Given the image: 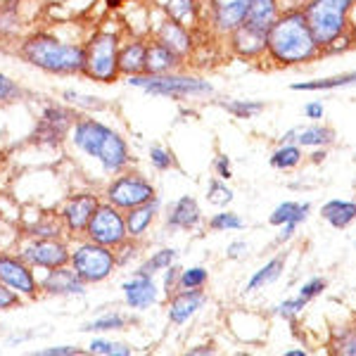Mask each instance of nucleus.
Wrapping results in <instances>:
<instances>
[{"mask_svg":"<svg viewBox=\"0 0 356 356\" xmlns=\"http://www.w3.org/2000/svg\"><path fill=\"white\" fill-rule=\"evenodd\" d=\"M266 50L280 65H300L316 57L318 43L307 24L304 13L278 17L266 31Z\"/></svg>","mask_w":356,"mask_h":356,"instance_id":"obj_1","label":"nucleus"},{"mask_svg":"<svg viewBox=\"0 0 356 356\" xmlns=\"http://www.w3.org/2000/svg\"><path fill=\"white\" fill-rule=\"evenodd\" d=\"M74 145L88 157L97 159L107 174H119L129 166V147L126 140L110 126L95 119H79L72 126Z\"/></svg>","mask_w":356,"mask_h":356,"instance_id":"obj_2","label":"nucleus"},{"mask_svg":"<svg viewBox=\"0 0 356 356\" xmlns=\"http://www.w3.org/2000/svg\"><path fill=\"white\" fill-rule=\"evenodd\" d=\"M22 57L29 65L45 69L50 74H76L83 72L86 50L79 43H62L50 33H36L22 43Z\"/></svg>","mask_w":356,"mask_h":356,"instance_id":"obj_3","label":"nucleus"},{"mask_svg":"<svg viewBox=\"0 0 356 356\" xmlns=\"http://www.w3.org/2000/svg\"><path fill=\"white\" fill-rule=\"evenodd\" d=\"M354 0H312L304 10L307 24L312 29L318 48H328L347 29V15Z\"/></svg>","mask_w":356,"mask_h":356,"instance_id":"obj_4","label":"nucleus"},{"mask_svg":"<svg viewBox=\"0 0 356 356\" xmlns=\"http://www.w3.org/2000/svg\"><path fill=\"white\" fill-rule=\"evenodd\" d=\"M83 74L93 81L112 83L119 76V36L100 31L83 45Z\"/></svg>","mask_w":356,"mask_h":356,"instance_id":"obj_5","label":"nucleus"},{"mask_svg":"<svg viewBox=\"0 0 356 356\" xmlns=\"http://www.w3.org/2000/svg\"><path fill=\"white\" fill-rule=\"evenodd\" d=\"M129 86L143 88L145 93L164 97H186V95H211L214 88L202 79L178 76V74H134L129 76Z\"/></svg>","mask_w":356,"mask_h":356,"instance_id":"obj_6","label":"nucleus"},{"mask_svg":"<svg viewBox=\"0 0 356 356\" xmlns=\"http://www.w3.org/2000/svg\"><path fill=\"white\" fill-rule=\"evenodd\" d=\"M69 264H72V268L83 283H100V280H105L114 271L117 259H114L112 247L97 245L93 240H88V243L79 245L72 252Z\"/></svg>","mask_w":356,"mask_h":356,"instance_id":"obj_7","label":"nucleus"},{"mask_svg":"<svg viewBox=\"0 0 356 356\" xmlns=\"http://www.w3.org/2000/svg\"><path fill=\"white\" fill-rule=\"evenodd\" d=\"M88 240H93L97 245L105 247H119L126 243L129 233H126V221L124 214L114 204H97L93 219H90L88 228H86Z\"/></svg>","mask_w":356,"mask_h":356,"instance_id":"obj_8","label":"nucleus"},{"mask_svg":"<svg viewBox=\"0 0 356 356\" xmlns=\"http://www.w3.org/2000/svg\"><path fill=\"white\" fill-rule=\"evenodd\" d=\"M157 197L152 183L140 176H119L107 188V202L117 209H134L138 204H145Z\"/></svg>","mask_w":356,"mask_h":356,"instance_id":"obj_9","label":"nucleus"},{"mask_svg":"<svg viewBox=\"0 0 356 356\" xmlns=\"http://www.w3.org/2000/svg\"><path fill=\"white\" fill-rule=\"evenodd\" d=\"M19 257L24 259L29 266L38 268H55L69 264L72 252L67 250L65 243H60L57 238H33L31 243L22 247Z\"/></svg>","mask_w":356,"mask_h":356,"instance_id":"obj_10","label":"nucleus"},{"mask_svg":"<svg viewBox=\"0 0 356 356\" xmlns=\"http://www.w3.org/2000/svg\"><path fill=\"white\" fill-rule=\"evenodd\" d=\"M0 283H5L8 288L24 297H36L38 295V280L33 275L31 266L22 259V257H10L0 254Z\"/></svg>","mask_w":356,"mask_h":356,"instance_id":"obj_11","label":"nucleus"},{"mask_svg":"<svg viewBox=\"0 0 356 356\" xmlns=\"http://www.w3.org/2000/svg\"><path fill=\"white\" fill-rule=\"evenodd\" d=\"M72 126L74 119L67 110H62V107H45L33 138L38 143H45V145H60L62 138H65V134Z\"/></svg>","mask_w":356,"mask_h":356,"instance_id":"obj_12","label":"nucleus"},{"mask_svg":"<svg viewBox=\"0 0 356 356\" xmlns=\"http://www.w3.org/2000/svg\"><path fill=\"white\" fill-rule=\"evenodd\" d=\"M97 197L90 193H81L76 197H72L62 209V219H65L67 228L72 233H86L90 219H93L95 209H97Z\"/></svg>","mask_w":356,"mask_h":356,"instance_id":"obj_13","label":"nucleus"},{"mask_svg":"<svg viewBox=\"0 0 356 356\" xmlns=\"http://www.w3.org/2000/svg\"><path fill=\"white\" fill-rule=\"evenodd\" d=\"M124 300L131 309H147L157 302V285H154L152 275L136 271L134 278L124 283Z\"/></svg>","mask_w":356,"mask_h":356,"instance_id":"obj_14","label":"nucleus"},{"mask_svg":"<svg viewBox=\"0 0 356 356\" xmlns=\"http://www.w3.org/2000/svg\"><path fill=\"white\" fill-rule=\"evenodd\" d=\"M231 45L238 55L257 57L266 50V31L243 22V24H238L231 31Z\"/></svg>","mask_w":356,"mask_h":356,"instance_id":"obj_15","label":"nucleus"},{"mask_svg":"<svg viewBox=\"0 0 356 356\" xmlns=\"http://www.w3.org/2000/svg\"><path fill=\"white\" fill-rule=\"evenodd\" d=\"M43 290H48L50 295H83V280L79 278L74 268L55 266L48 268V275L43 278Z\"/></svg>","mask_w":356,"mask_h":356,"instance_id":"obj_16","label":"nucleus"},{"mask_svg":"<svg viewBox=\"0 0 356 356\" xmlns=\"http://www.w3.org/2000/svg\"><path fill=\"white\" fill-rule=\"evenodd\" d=\"M250 0H211V19L219 31H233L243 24Z\"/></svg>","mask_w":356,"mask_h":356,"instance_id":"obj_17","label":"nucleus"},{"mask_svg":"<svg viewBox=\"0 0 356 356\" xmlns=\"http://www.w3.org/2000/svg\"><path fill=\"white\" fill-rule=\"evenodd\" d=\"M204 295L200 290H176L169 297V321L176 325L186 323L191 316L197 314V309H202Z\"/></svg>","mask_w":356,"mask_h":356,"instance_id":"obj_18","label":"nucleus"},{"mask_svg":"<svg viewBox=\"0 0 356 356\" xmlns=\"http://www.w3.org/2000/svg\"><path fill=\"white\" fill-rule=\"evenodd\" d=\"M157 43L166 45V48H169L171 53H176L178 57H186L193 48V38H191V33H188V26L178 24V22L169 19V17H166L157 29Z\"/></svg>","mask_w":356,"mask_h":356,"instance_id":"obj_19","label":"nucleus"},{"mask_svg":"<svg viewBox=\"0 0 356 356\" xmlns=\"http://www.w3.org/2000/svg\"><path fill=\"white\" fill-rule=\"evenodd\" d=\"M157 211H159L157 197L145 204H138L134 209H126L124 221H126V233H129V238H140V235L150 228V223L154 221Z\"/></svg>","mask_w":356,"mask_h":356,"instance_id":"obj_20","label":"nucleus"},{"mask_svg":"<svg viewBox=\"0 0 356 356\" xmlns=\"http://www.w3.org/2000/svg\"><path fill=\"white\" fill-rule=\"evenodd\" d=\"M200 219H202V211H200L195 197L183 195L181 200H176V204H174V209H171L169 221L166 223H169L171 228H186V231H191V228L197 226Z\"/></svg>","mask_w":356,"mask_h":356,"instance_id":"obj_21","label":"nucleus"},{"mask_svg":"<svg viewBox=\"0 0 356 356\" xmlns=\"http://www.w3.org/2000/svg\"><path fill=\"white\" fill-rule=\"evenodd\" d=\"M275 19H278V3L275 0H250L243 22L261 29V31H268Z\"/></svg>","mask_w":356,"mask_h":356,"instance_id":"obj_22","label":"nucleus"},{"mask_svg":"<svg viewBox=\"0 0 356 356\" xmlns=\"http://www.w3.org/2000/svg\"><path fill=\"white\" fill-rule=\"evenodd\" d=\"M178 65V55L171 53L166 45L154 41L145 50V72L143 74H169Z\"/></svg>","mask_w":356,"mask_h":356,"instance_id":"obj_23","label":"nucleus"},{"mask_svg":"<svg viewBox=\"0 0 356 356\" xmlns=\"http://www.w3.org/2000/svg\"><path fill=\"white\" fill-rule=\"evenodd\" d=\"M145 50L147 45L140 41H131L119 48V74L134 76V74L145 72Z\"/></svg>","mask_w":356,"mask_h":356,"instance_id":"obj_24","label":"nucleus"},{"mask_svg":"<svg viewBox=\"0 0 356 356\" xmlns=\"http://www.w3.org/2000/svg\"><path fill=\"white\" fill-rule=\"evenodd\" d=\"M332 134L330 129L325 126H309V129H295L290 131L288 136H283V143H297V145H304V147H318V145H328L332 143Z\"/></svg>","mask_w":356,"mask_h":356,"instance_id":"obj_25","label":"nucleus"},{"mask_svg":"<svg viewBox=\"0 0 356 356\" xmlns=\"http://www.w3.org/2000/svg\"><path fill=\"white\" fill-rule=\"evenodd\" d=\"M323 219L330 223L332 228H347L349 223L356 219V202H347V200H330L321 209Z\"/></svg>","mask_w":356,"mask_h":356,"instance_id":"obj_26","label":"nucleus"},{"mask_svg":"<svg viewBox=\"0 0 356 356\" xmlns=\"http://www.w3.org/2000/svg\"><path fill=\"white\" fill-rule=\"evenodd\" d=\"M164 13L169 19L183 26H193L197 22L200 0H164Z\"/></svg>","mask_w":356,"mask_h":356,"instance_id":"obj_27","label":"nucleus"},{"mask_svg":"<svg viewBox=\"0 0 356 356\" xmlns=\"http://www.w3.org/2000/svg\"><path fill=\"white\" fill-rule=\"evenodd\" d=\"M309 202H283V204H278L275 207V211L271 214V221L273 226H283V223H302L304 219H307V214H309Z\"/></svg>","mask_w":356,"mask_h":356,"instance_id":"obj_28","label":"nucleus"},{"mask_svg":"<svg viewBox=\"0 0 356 356\" xmlns=\"http://www.w3.org/2000/svg\"><path fill=\"white\" fill-rule=\"evenodd\" d=\"M356 83V72L352 74H340L332 79H318V81H304V83H292V90H332V88H344V86Z\"/></svg>","mask_w":356,"mask_h":356,"instance_id":"obj_29","label":"nucleus"},{"mask_svg":"<svg viewBox=\"0 0 356 356\" xmlns=\"http://www.w3.org/2000/svg\"><path fill=\"white\" fill-rule=\"evenodd\" d=\"M283 273V259L280 257H275V259H271L266 264V266H261L259 271H257L254 275H252V280L247 283V292H252V290H259L264 288V285H268V283H273L278 275Z\"/></svg>","mask_w":356,"mask_h":356,"instance_id":"obj_30","label":"nucleus"},{"mask_svg":"<svg viewBox=\"0 0 356 356\" xmlns=\"http://www.w3.org/2000/svg\"><path fill=\"white\" fill-rule=\"evenodd\" d=\"M176 257H178V252H176V250H171V247H164V250L154 252V254H152L145 264H143V266L138 268V271H140V273H147V275H154V273L164 271V268H169L171 264L176 261Z\"/></svg>","mask_w":356,"mask_h":356,"instance_id":"obj_31","label":"nucleus"},{"mask_svg":"<svg viewBox=\"0 0 356 356\" xmlns=\"http://www.w3.org/2000/svg\"><path fill=\"white\" fill-rule=\"evenodd\" d=\"M300 162H302V150L297 145H288V143H285L280 150H275L273 157H271V166H275V169H283V171L292 169V166H297Z\"/></svg>","mask_w":356,"mask_h":356,"instance_id":"obj_32","label":"nucleus"},{"mask_svg":"<svg viewBox=\"0 0 356 356\" xmlns=\"http://www.w3.org/2000/svg\"><path fill=\"white\" fill-rule=\"evenodd\" d=\"M223 110H228L235 114L238 119H252L254 114H259L264 110V102L259 100H231V102H221Z\"/></svg>","mask_w":356,"mask_h":356,"instance_id":"obj_33","label":"nucleus"},{"mask_svg":"<svg viewBox=\"0 0 356 356\" xmlns=\"http://www.w3.org/2000/svg\"><path fill=\"white\" fill-rule=\"evenodd\" d=\"M207 280H209L207 268L195 266V268H188V271H181V275H178V288L181 290H200L207 285Z\"/></svg>","mask_w":356,"mask_h":356,"instance_id":"obj_34","label":"nucleus"},{"mask_svg":"<svg viewBox=\"0 0 356 356\" xmlns=\"http://www.w3.org/2000/svg\"><path fill=\"white\" fill-rule=\"evenodd\" d=\"M90 354H102V356H129L131 349L126 344H117L110 340H93L88 344Z\"/></svg>","mask_w":356,"mask_h":356,"instance_id":"obj_35","label":"nucleus"},{"mask_svg":"<svg viewBox=\"0 0 356 356\" xmlns=\"http://www.w3.org/2000/svg\"><path fill=\"white\" fill-rule=\"evenodd\" d=\"M65 100H69L72 105L76 107H83V110H105V102L100 100V97H93V95H83V93H76V90H65L62 93Z\"/></svg>","mask_w":356,"mask_h":356,"instance_id":"obj_36","label":"nucleus"},{"mask_svg":"<svg viewBox=\"0 0 356 356\" xmlns=\"http://www.w3.org/2000/svg\"><path fill=\"white\" fill-rule=\"evenodd\" d=\"M209 228L211 231H240L243 228V219L235 211H223V214H216L209 221Z\"/></svg>","mask_w":356,"mask_h":356,"instance_id":"obj_37","label":"nucleus"},{"mask_svg":"<svg viewBox=\"0 0 356 356\" xmlns=\"http://www.w3.org/2000/svg\"><path fill=\"white\" fill-rule=\"evenodd\" d=\"M126 325V318L122 314H107V316H100L95 318L93 323L83 325V330H122Z\"/></svg>","mask_w":356,"mask_h":356,"instance_id":"obj_38","label":"nucleus"},{"mask_svg":"<svg viewBox=\"0 0 356 356\" xmlns=\"http://www.w3.org/2000/svg\"><path fill=\"white\" fill-rule=\"evenodd\" d=\"M207 197H209V202H211V204L223 207V204H228V202L233 200V191L226 186V183L211 181V183H209V191H207Z\"/></svg>","mask_w":356,"mask_h":356,"instance_id":"obj_39","label":"nucleus"},{"mask_svg":"<svg viewBox=\"0 0 356 356\" xmlns=\"http://www.w3.org/2000/svg\"><path fill=\"white\" fill-rule=\"evenodd\" d=\"M150 162H152L154 169H159V171H166V169H171V166H174L171 154L166 152L164 147H159V145L150 147Z\"/></svg>","mask_w":356,"mask_h":356,"instance_id":"obj_40","label":"nucleus"},{"mask_svg":"<svg viewBox=\"0 0 356 356\" xmlns=\"http://www.w3.org/2000/svg\"><path fill=\"white\" fill-rule=\"evenodd\" d=\"M19 292H15L13 288H8L5 283H0V312H5V309H15L17 304H19Z\"/></svg>","mask_w":356,"mask_h":356,"instance_id":"obj_41","label":"nucleus"},{"mask_svg":"<svg viewBox=\"0 0 356 356\" xmlns=\"http://www.w3.org/2000/svg\"><path fill=\"white\" fill-rule=\"evenodd\" d=\"M304 307H307V300H302V297H297V300H288V302L280 304V307H278V314L283 316V318L292 321L297 314L302 312Z\"/></svg>","mask_w":356,"mask_h":356,"instance_id":"obj_42","label":"nucleus"},{"mask_svg":"<svg viewBox=\"0 0 356 356\" xmlns=\"http://www.w3.org/2000/svg\"><path fill=\"white\" fill-rule=\"evenodd\" d=\"M178 275H181V268L174 266V264H171L169 268H164V295L166 297H171L176 292V288H178Z\"/></svg>","mask_w":356,"mask_h":356,"instance_id":"obj_43","label":"nucleus"},{"mask_svg":"<svg viewBox=\"0 0 356 356\" xmlns=\"http://www.w3.org/2000/svg\"><path fill=\"white\" fill-rule=\"evenodd\" d=\"M31 235L33 238H57V235H60V223L53 226V223H48V221H38L36 226L31 228Z\"/></svg>","mask_w":356,"mask_h":356,"instance_id":"obj_44","label":"nucleus"},{"mask_svg":"<svg viewBox=\"0 0 356 356\" xmlns=\"http://www.w3.org/2000/svg\"><path fill=\"white\" fill-rule=\"evenodd\" d=\"M325 288V280L323 278H312V280H309V283H304L302 285V290H300V297H302V300H314V297L316 295H318V292L321 290H323Z\"/></svg>","mask_w":356,"mask_h":356,"instance_id":"obj_45","label":"nucleus"},{"mask_svg":"<svg viewBox=\"0 0 356 356\" xmlns=\"http://www.w3.org/2000/svg\"><path fill=\"white\" fill-rule=\"evenodd\" d=\"M19 86H17L13 79H8L5 74H0V100H10V97L19 95Z\"/></svg>","mask_w":356,"mask_h":356,"instance_id":"obj_46","label":"nucleus"},{"mask_svg":"<svg viewBox=\"0 0 356 356\" xmlns=\"http://www.w3.org/2000/svg\"><path fill=\"white\" fill-rule=\"evenodd\" d=\"M74 354H81L79 347H50V349H41L38 356H74Z\"/></svg>","mask_w":356,"mask_h":356,"instance_id":"obj_47","label":"nucleus"},{"mask_svg":"<svg viewBox=\"0 0 356 356\" xmlns=\"http://www.w3.org/2000/svg\"><path fill=\"white\" fill-rule=\"evenodd\" d=\"M216 174H219L221 181H228V178L233 176L231 162H228V157H223V154H219V159H216Z\"/></svg>","mask_w":356,"mask_h":356,"instance_id":"obj_48","label":"nucleus"},{"mask_svg":"<svg viewBox=\"0 0 356 356\" xmlns=\"http://www.w3.org/2000/svg\"><path fill=\"white\" fill-rule=\"evenodd\" d=\"M304 114H307L309 119H323V102H309V105L304 107Z\"/></svg>","mask_w":356,"mask_h":356,"instance_id":"obj_49","label":"nucleus"},{"mask_svg":"<svg viewBox=\"0 0 356 356\" xmlns=\"http://www.w3.org/2000/svg\"><path fill=\"white\" fill-rule=\"evenodd\" d=\"M340 352L342 354H356V335L354 332H347V335H344Z\"/></svg>","mask_w":356,"mask_h":356,"instance_id":"obj_50","label":"nucleus"},{"mask_svg":"<svg viewBox=\"0 0 356 356\" xmlns=\"http://www.w3.org/2000/svg\"><path fill=\"white\" fill-rule=\"evenodd\" d=\"M295 223H283V233L278 235V243H285V240L292 238V233H295Z\"/></svg>","mask_w":356,"mask_h":356,"instance_id":"obj_51","label":"nucleus"},{"mask_svg":"<svg viewBox=\"0 0 356 356\" xmlns=\"http://www.w3.org/2000/svg\"><path fill=\"white\" fill-rule=\"evenodd\" d=\"M243 250H247V245H245V243H233L231 247H228V252H226V254L231 257V259H235V257H240V254H243Z\"/></svg>","mask_w":356,"mask_h":356,"instance_id":"obj_52","label":"nucleus"},{"mask_svg":"<svg viewBox=\"0 0 356 356\" xmlns=\"http://www.w3.org/2000/svg\"><path fill=\"white\" fill-rule=\"evenodd\" d=\"M191 354H193V356H195V354H211V347H207V344H202V347L191 349Z\"/></svg>","mask_w":356,"mask_h":356,"instance_id":"obj_53","label":"nucleus"},{"mask_svg":"<svg viewBox=\"0 0 356 356\" xmlns=\"http://www.w3.org/2000/svg\"><path fill=\"white\" fill-rule=\"evenodd\" d=\"M285 356H304L302 349H290V352H285Z\"/></svg>","mask_w":356,"mask_h":356,"instance_id":"obj_54","label":"nucleus"},{"mask_svg":"<svg viewBox=\"0 0 356 356\" xmlns=\"http://www.w3.org/2000/svg\"><path fill=\"white\" fill-rule=\"evenodd\" d=\"M323 157H325V152H316V154H314V162H321Z\"/></svg>","mask_w":356,"mask_h":356,"instance_id":"obj_55","label":"nucleus"},{"mask_svg":"<svg viewBox=\"0 0 356 356\" xmlns=\"http://www.w3.org/2000/svg\"><path fill=\"white\" fill-rule=\"evenodd\" d=\"M352 43H356V24H354V29H352Z\"/></svg>","mask_w":356,"mask_h":356,"instance_id":"obj_56","label":"nucleus"}]
</instances>
